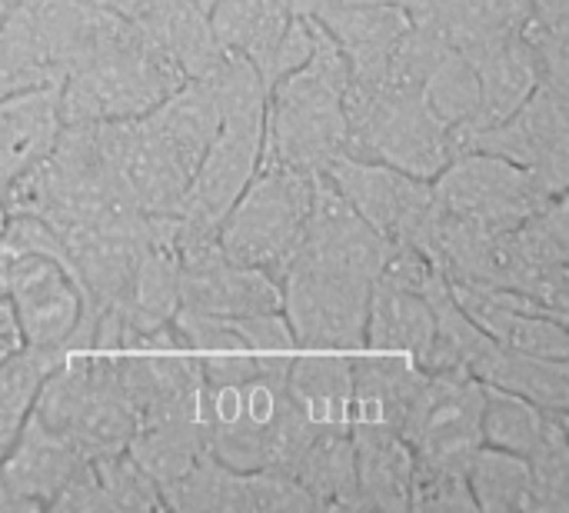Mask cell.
<instances>
[{"label":"cell","instance_id":"cell-1","mask_svg":"<svg viewBox=\"0 0 569 513\" xmlns=\"http://www.w3.org/2000/svg\"><path fill=\"white\" fill-rule=\"evenodd\" d=\"M310 57L267 90L263 154L300 174H323L347 154V83L350 63L337 40L310 17Z\"/></svg>","mask_w":569,"mask_h":513},{"label":"cell","instance_id":"cell-3","mask_svg":"<svg viewBox=\"0 0 569 513\" xmlns=\"http://www.w3.org/2000/svg\"><path fill=\"white\" fill-rule=\"evenodd\" d=\"M183 80L173 60L127 20L113 40L60 80V114L63 124L137 120Z\"/></svg>","mask_w":569,"mask_h":513},{"label":"cell","instance_id":"cell-9","mask_svg":"<svg viewBox=\"0 0 569 513\" xmlns=\"http://www.w3.org/2000/svg\"><path fill=\"white\" fill-rule=\"evenodd\" d=\"M433 200L453 217L490 227H520L547 200H553V194H547L530 170L497 154L463 150L453 154L450 164L433 177Z\"/></svg>","mask_w":569,"mask_h":513},{"label":"cell","instance_id":"cell-12","mask_svg":"<svg viewBox=\"0 0 569 513\" xmlns=\"http://www.w3.org/2000/svg\"><path fill=\"white\" fill-rule=\"evenodd\" d=\"M263 114H223L220 130L213 134L210 147L203 150L183 204H180V227L200 230V234H217L227 210L233 200L243 194L250 177L260 167L263 154Z\"/></svg>","mask_w":569,"mask_h":513},{"label":"cell","instance_id":"cell-41","mask_svg":"<svg viewBox=\"0 0 569 513\" xmlns=\"http://www.w3.org/2000/svg\"><path fill=\"white\" fill-rule=\"evenodd\" d=\"M0 513H30L23 507V501L10 491V484L3 477V467H0Z\"/></svg>","mask_w":569,"mask_h":513},{"label":"cell","instance_id":"cell-39","mask_svg":"<svg viewBox=\"0 0 569 513\" xmlns=\"http://www.w3.org/2000/svg\"><path fill=\"white\" fill-rule=\"evenodd\" d=\"M533 17H540L543 23H557L569 27V0H530Z\"/></svg>","mask_w":569,"mask_h":513},{"label":"cell","instance_id":"cell-40","mask_svg":"<svg viewBox=\"0 0 569 513\" xmlns=\"http://www.w3.org/2000/svg\"><path fill=\"white\" fill-rule=\"evenodd\" d=\"M113 13L127 17V20H140L143 13H150L160 0H103Z\"/></svg>","mask_w":569,"mask_h":513},{"label":"cell","instance_id":"cell-17","mask_svg":"<svg viewBox=\"0 0 569 513\" xmlns=\"http://www.w3.org/2000/svg\"><path fill=\"white\" fill-rule=\"evenodd\" d=\"M353 401H350V431H400L407 411L420 391L423 367L403 354L383 351H353Z\"/></svg>","mask_w":569,"mask_h":513},{"label":"cell","instance_id":"cell-15","mask_svg":"<svg viewBox=\"0 0 569 513\" xmlns=\"http://www.w3.org/2000/svg\"><path fill=\"white\" fill-rule=\"evenodd\" d=\"M133 431H137V421L120 387L117 351L93 347L90 377L63 427V437L73 441L83 457H103V454L127 451V441L133 437Z\"/></svg>","mask_w":569,"mask_h":513},{"label":"cell","instance_id":"cell-4","mask_svg":"<svg viewBox=\"0 0 569 513\" xmlns=\"http://www.w3.org/2000/svg\"><path fill=\"white\" fill-rule=\"evenodd\" d=\"M347 154L390 164L433 180L453 157L450 130L427 107L423 93L390 80H353L343 97Z\"/></svg>","mask_w":569,"mask_h":513},{"label":"cell","instance_id":"cell-22","mask_svg":"<svg viewBox=\"0 0 569 513\" xmlns=\"http://www.w3.org/2000/svg\"><path fill=\"white\" fill-rule=\"evenodd\" d=\"M433 344V310L423 294L373 280L367 324H363V347L383 354H403L423 364Z\"/></svg>","mask_w":569,"mask_h":513},{"label":"cell","instance_id":"cell-20","mask_svg":"<svg viewBox=\"0 0 569 513\" xmlns=\"http://www.w3.org/2000/svg\"><path fill=\"white\" fill-rule=\"evenodd\" d=\"M347 351H300L287 367V397L317 431H350L353 367Z\"/></svg>","mask_w":569,"mask_h":513},{"label":"cell","instance_id":"cell-42","mask_svg":"<svg viewBox=\"0 0 569 513\" xmlns=\"http://www.w3.org/2000/svg\"><path fill=\"white\" fill-rule=\"evenodd\" d=\"M7 217H10V210H7V184L0 180V240H3V227H7Z\"/></svg>","mask_w":569,"mask_h":513},{"label":"cell","instance_id":"cell-2","mask_svg":"<svg viewBox=\"0 0 569 513\" xmlns=\"http://www.w3.org/2000/svg\"><path fill=\"white\" fill-rule=\"evenodd\" d=\"M287 374H260L240 384H207L203 434L207 451L230 471H283L293 467L317 434L290 404Z\"/></svg>","mask_w":569,"mask_h":513},{"label":"cell","instance_id":"cell-14","mask_svg":"<svg viewBox=\"0 0 569 513\" xmlns=\"http://www.w3.org/2000/svg\"><path fill=\"white\" fill-rule=\"evenodd\" d=\"M313 20L337 40L353 80H380L390 50L410 27V13L387 0H327Z\"/></svg>","mask_w":569,"mask_h":513},{"label":"cell","instance_id":"cell-23","mask_svg":"<svg viewBox=\"0 0 569 513\" xmlns=\"http://www.w3.org/2000/svg\"><path fill=\"white\" fill-rule=\"evenodd\" d=\"M140 120L193 177L203 150L220 130V107L203 80H183Z\"/></svg>","mask_w":569,"mask_h":513},{"label":"cell","instance_id":"cell-29","mask_svg":"<svg viewBox=\"0 0 569 513\" xmlns=\"http://www.w3.org/2000/svg\"><path fill=\"white\" fill-rule=\"evenodd\" d=\"M420 93L427 100V107L440 117V124L453 134L470 130L477 124L480 114V83L473 73V63L457 50V47H443L437 53V60L430 63Z\"/></svg>","mask_w":569,"mask_h":513},{"label":"cell","instance_id":"cell-45","mask_svg":"<svg viewBox=\"0 0 569 513\" xmlns=\"http://www.w3.org/2000/svg\"><path fill=\"white\" fill-rule=\"evenodd\" d=\"M3 13H7V7H3V3H0V17H3Z\"/></svg>","mask_w":569,"mask_h":513},{"label":"cell","instance_id":"cell-27","mask_svg":"<svg viewBox=\"0 0 569 513\" xmlns=\"http://www.w3.org/2000/svg\"><path fill=\"white\" fill-rule=\"evenodd\" d=\"M207 451L203 417H170L140 424L127 441V454L153 477L157 487L177 481Z\"/></svg>","mask_w":569,"mask_h":513},{"label":"cell","instance_id":"cell-44","mask_svg":"<svg viewBox=\"0 0 569 513\" xmlns=\"http://www.w3.org/2000/svg\"><path fill=\"white\" fill-rule=\"evenodd\" d=\"M197 3H200V7H210V3H213V0H197Z\"/></svg>","mask_w":569,"mask_h":513},{"label":"cell","instance_id":"cell-37","mask_svg":"<svg viewBox=\"0 0 569 513\" xmlns=\"http://www.w3.org/2000/svg\"><path fill=\"white\" fill-rule=\"evenodd\" d=\"M47 511L53 513H107V501L93 471V461H80L77 471L67 477V484L60 487V494L50 501Z\"/></svg>","mask_w":569,"mask_h":513},{"label":"cell","instance_id":"cell-28","mask_svg":"<svg viewBox=\"0 0 569 513\" xmlns=\"http://www.w3.org/2000/svg\"><path fill=\"white\" fill-rule=\"evenodd\" d=\"M467 484L477 513H530V461L480 444L467 464Z\"/></svg>","mask_w":569,"mask_h":513},{"label":"cell","instance_id":"cell-19","mask_svg":"<svg viewBox=\"0 0 569 513\" xmlns=\"http://www.w3.org/2000/svg\"><path fill=\"white\" fill-rule=\"evenodd\" d=\"M63 130L60 83H37L0 97V180L10 184L43 160Z\"/></svg>","mask_w":569,"mask_h":513},{"label":"cell","instance_id":"cell-8","mask_svg":"<svg viewBox=\"0 0 569 513\" xmlns=\"http://www.w3.org/2000/svg\"><path fill=\"white\" fill-rule=\"evenodd\" d=\"M497 154L537 177L547 194L569 190V90L540 83L507 120L453 137V154Z\"/></svg>","mask_w":569,"mask_h":513},{"label":"cell","instance_id":"cell-25","mask_svg":"<svg viewBox=\"0 0 569 513\" xmlns=\"http://www.w3.org/2000/svg\"><path fill=\"white\" fill-rule=\"evenodd\" d=\"M293 477L310 494L317 511H363L350 431H317L303 447Z\"/></svg>","mask_w":569,"mask_h":513},{"label":"cell","instance_id":"cell-18","mask_svg":"<svg viewBox=\"0 0 569 513\" xmlns=\"http://www.w3.org/2000/svg\"><path fill=\"white\" fill-rule=\"evenodd\" d=\"M460 53L473 63V73L480 83V114L470 130H483V127L507 120L540 87V60L520 30L487 40V43H473Z\"/></svg>","mask_w":569,"mask_h":513},{"label":"cell","instance_id":"cell-24","mask_svg":"<svg viewBox=\"0 0 569 513\" xmlns=\"http://www.w3.org/2000/svg\"><path fill=\"white\" fill-rule=\"evenodd\" d=\"M133 23L167 53V60H173L187 80L203 77L223 53L220 40L213 37L207 7L197 0H160Z\"/></svg>","mask_w":569,"mask_h":513},{"label":"cell","instance_id":"cell-16","mask_svg":"<svg viewBox=\"0 0 569 513\" xmlns=\"http://www.w3.org/2000/svg\"><path fill=\"white\" fill-rule=\"evenodd\" d=\"M80 461L87 457L77 451L73 441H67L63 434L50 431L43 421L27 414L23 427L3 451L0 467L10 491L23 501V507L37 513L50 507V501L60 494V487L77 471Z\"/></svg>","mask_w":569,"mask_h":513},{"label":"cell","instance_id":"cell-38","mask_svg":"<svg viewBox=\"0 0 569 513\" xmlns=\"http://www.w3.org/2000/svg\"><path fill=\"white\" fill-rule=\"evenodd\" d=\"M20 331H17V317H13V304H10V284H7V257L0 254V361L7 354H13L20 347Z\"/></svg>","mask_w":569,"mask_h":513},{"label":"cell","instance_id":"cell-33","mask_svg":"<svg viewBox=\"0 0 569 513\" xmlns=\"http://www.w3.org/2000/svg\"><path fill=\"white\" fill-rule=\"evenodd\" d=\"M233 474L210 451H203L177 481L160 487L163 511L173 513H230L233 504Z\"/></svg>","mask_w":569,"mask_h":513},{"label":"cell","instance_id":"cell-34","mask_svg":"<svg viewBox=\"0 0 569 513\" xmlns=\"http://www.w3.org/2000/svg\"><path fill=\"white\" fill-rule=\"evenodd\" d=\"M90 461H93V471H97V481H100V491L107 501V513L163 511L160 487L127 451L90 457Z\"/></svg>","mask_w":569,"mask_h":513},{"label":"cell","instance_id":"cell-36","mask_svg":"<svg viewBox=\"0 0 569 513\" xmlns=\"http://www.w3.org/2000/svg\"><path fill=\"white\" fill-rule=\"evenodd\" d=\"M410 511L477 513L470 484H467V467L417 461L413 464V481H410Z\"/></svg>","mask_w":569,"mask_h":513},{"label":"cell","instance_id":"cell-7","mask_svg":"<svg viewBox=\"0 0 569 513\" xmlns=\"http://www.w3.org/2000/svg\"><path fill=\"white\" fill-rule=\"evenodd\" d=\"M10 304L20 341L40 351H90L97 310L67 264L57 254H13L7 257Z\"/></svg>","mask_w":569,"mask_h":513},{"label":"cell","instance_id":"cell-5","mask_svg":"<svg viewBox=\"0 0 569 513\" xmlns=\"http://www.w3.org/2000/svg\"><path fill=\"white\" fill-rule=\"evenodd\" d=\"M313 177L317 174H300L280 160L260 157L257 174L217 230L220 250L230 260L267 270L280 280L303 240Z\"/></svg>","mask_w":569,"mask_h":513},{"label":"cell","instance_id":"cell-13","mask_svg":"<svg viewBox=\"0 0 569 513\" xmlns=\"http://www.w3.org/2000/svg\"><path fill=\"white\" fill-rule=\"evenodd\" d=\"M460 307L473 317V324L507 351L540 354V357H567L569 361V317L547 310L543 304L513 294V290H490L450 280Z\"/></svg>","mask_w":569,"mask_h":513},{"label":"cell","instance_id":"cell-21","mask_svg":"<svg viewBox=\"0 0 569 513\" xmlns=\"http://www.w3.org/2000/svg\"><path fill=\"white\" fill-rule=\"evenodd\" d=\"M353 457H357V487L363 511L410 513V481H413V447L400 431H370L353 427Z\"/></svg>","mask_w":569,"mask_h":513},{"label":"cell","instance_id":"cell-43","mask_svg":"<svg viewBox=\"0 0 569 513\" xmlns=\"http://www.w3.org/2000/svg\"><path fill=\"white\" fill-rule=\"evenodd\" d=\"M0 3H3V7L10 10V7H17V3H23V0H0Z\"/></svg>","mask_w":569,"mask_h":513},{"label":"cell","instance_id":"cell-10","mask_svg":"<svg viewBox=\"0 0 569 513\" xmlns=\"http://www.w3.org/2000/svg\"><path fill=\"white\" fill-rule=\"evenodd\" d=\"M323 174L387 244H410L417 250L423 247L437 207L433 180L353 154H340Z\"/></svg>","mask_w":569,"mask_h":513},{"label":"cell","instance_id":"cell-31","mask_svg":"<svg viewBox=\"0 0 569 513\" xmlns=\"http://www.w3.org/2000/svg\"><path fill=\"white\" fill-rule=\"evenodd\" d=\"M483 384V381H480ZM543 407L530 404L527 397H517L510 391H500L493 384H483V411H480V437L487 447L510 451L520 457H530L547 431Z\"/></svg>","mask_w":569,"mask_h":513},{"label":"cell","instance_id":"cell-32","mask_svg":"<svg viewBox=\"0 0 569 513\" xmlns=\"http://www.w3.org/2000/svg\"><path fill=\"white\" fill-rule=\"evenodd\" d=\"M530 461V513H569V414L550 411Z\"/></svg>","mask_w":569,"mask_h":513},{"label":"cell","instance_id":"cell-35","mask_svg":"<svg viewBox=\"0 0 569 513\" xmlns=\"http://www.w3.org/2000/svg\"><path fill=\"white\" fill-rule=\"evenodd\" d=\"M317 504L297 477L283 471H237L230 513H310Z\"/></svg>","mask_w":569,"mask_h":513},{"label":"cell","instance_id":"cell-11","mask_svg":"<svg viewBox=\"0 0 569 513\" xmlns=\"http://www.w3.org/2000/svg\"><path fill=\"white\" fill-rule=\"evenodd\" d=\"M483 384L470 371H423L420 391L400 427L417 461L467 467L480 437Z\"/></svg>","mask_w":569,"mask_h":513},{"label":"cell","instance_id":"cell-30","mask_svg":"<svg viewBox=\"0 0 569 513\" xmlns=\"http://www.w3.org/2000/svg\"><path fill=\"white\" fill-rule=\"evenodd\" d=\"M60 357L63 351H40L20 344L0 361V457L23 427L27 414L33 411V401Z\"/></svg>","mask_w":569,"mask_h":513},{"label":"cell","instance_id":"cell-26","mask_svg":"<svg viewBox=\"0 0 569 513\" xmlns=\"http://www.w3.org/2000/svg\"><path fill=\"white\" fill-rule=\"evenodd\" d=\"M473 377H480L483 384H493L500 391H510L517 397H527L530 404H537L543 411H563V414H569L567 357H540V354L493 347L480 361Z\"/></svg>","mask_w":569,"mask_h":513},{"label":"cell","instance_id":"cell-6","mask_svg":"<svg viewBox=\"0 0 569 513\" xmlns=\"http://www.w3.org/2000/svg\"><path fill=\"white\" fill-rule=\"evenodd\" d=\"M373 277L297 250L280 277L297 351H360Z\"/></svg>","mask_w":569,"mask_h":513}]
</instances>
